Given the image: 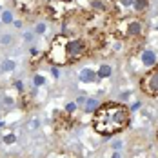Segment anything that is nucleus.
I'll list each match as a JSON object with an SVG mask.
<instances>
[{
  "instance_id": "4",
  "label": "nucleus",
  "mask_w": 158,
  "mask_h": 158,
  "mask_svg": "<svg viewBox=\"0 0 158 158\" xmlns=\"http://www.w3.org/2000/svg\"><path fill=\"white\" fill-rule=\"evenodd\" d=\"M93 48L91 38H84V36H69L67 38V60L69 64L80 62L85 55H89Z\"/></svg>"
},
{
  "instance_id": "3",
  "label": "nucleus",
  "mask_w": 158,
  "mask_h": 158,
  "mask_svg": "<svg viewBox=\"0 0 158 158\" xmlns=\"http://www.w3.org/2000/svg\"><path fill=\"white\" fill-rule=\"evenodd\" d=\"M67 35L60 33L56 35L53 40H51V46H49L48 53H46V60L51 64H56V65H65L69 64L67 60Z\"/></svg>"
},
{
  "instance_id": "6",
  "label": "nucleus",
  "mask_w": 158,
  "mask_h": 158,
  "mask_svg": "<svg viewBox=\"0 0 158 158\" xmlns=\"http://www.w3.org/2000/svg\"><path fill=\"white\" fill-rule=\"evenodd\" d=\"M13 2H15L16 11L22 15H33L40 7V0H13Z\"/></svg>"
},
{
  "instance_id": "14",
  "label": "nucleus",
  "mask_w": 158,
  "mask_h": 158,
  "mask_svg": "<svg viewBox=\"0 0 158 158\" xmlns=\"http://www.w3.org/2000/svg\"><path fill=\"white\" fill-rule=\"evenodd\" d=\"M0 20H2L4 24H11V22H13V13H11V11H4Z\"/></svg>"
},
{
  "instance_id": "11",
  "label": "nucleus",
  "mask_w": 158,
  "mask_h": 158,
  "mask_svg": "<svg viewBox=\"0 0 158 158\" xmlns=\"http://www.w3.org/2000/svg\"><path fill=\"white\" fill-rule=\"evenodd\" d=\"M98 106H100V102L96 100V98H87L85 100V106H84V111L85 113H95L98 109Z\"/></svg>"
},
{
  "instance_id": "25",
  "label": "nucleus",
  "mask_w": 158,
  "mask_h": 158,
  "mask_svg": "<svg viewBox=\"0 0 158 158\" xmlns=\"http://www.w3.org/2000/svg\"><path fill=\"white\" fill-rule=\"evenodd\" d=\"M0 22H2V20H0Z\"/></svg>"
},
{
  "instance_id": "5",
  "label": "nucleus",
  "mask_w": 158,
  "mask_h": 158,
  "mask_svg": "<svg viewBox=\"0 0 158 158\" xmlns=\"http://www.w3.org/2000/svg\"><path fill=\"white\" fill-rule=\"evenodd\" d=\"M140 89H142V93H145L151 98L158 96V67L153 65V69L147 71L140 78Z\"/></svg>"
},
{
  "instance_id": "1",
  "label": "nucleus",
  "mask_w": 158,
  "mask_h": 158,
  "mask_svg": "<svg viewBox=\"0 0 158 158\" xmlns=\"http://www.w3.org/2000/svg\"><path fill=\"white\" fill-rule=\"evenodd\" d=\"M131 109L120 102H104L93 113V129L102 136H114L129 127Z\"/></svg>"
},
{
  "instance_id": "23",
  "label": "nucleus",
  "mask_w": 158,
  "mask_h": 158,
  "mask_svg": "<svg viewBox=\"0 0 158 158\" xmlns=\"http://www.w3.org/2000/svg\"><path fill=\"white\" fill-rule=\"evenodd\" d=\"M138 107H140V102H135V104H133V107H131V111H136Z\"/></svg>"
},
{
  "instance_id": "20",
  "label": "nucleus",
  "mask_w": 158,
  "mask_h": 158,
  "mask_svg": "<svg viewBox=\"0 0 158 158\" xmlns=\"http://www.w3.org/2000/svg\"><path fill=\"white\" fill-rule=\"evenodd\" d=\"M11 40H13V38H11V36H9V35H4V36H2V38H0V44H9V42H11Z\"/></svg>"
},
{
  "instance_id": "9",
  "label": "nucleus",
  "mask_w": 158,
  "mask_h": 158,
  "mask_svg": "<svg viewBox=\"0 0 158 158\" xmlns=\"http://www.w3.org/2000/svg\"><path fill=\"white\" fill-rule=\"evenodd\" d=\"M147 7H149V0H135L133 2V9L136 15H142L143 11H147Z\"/></svg>"
},
{
  "instance_id": "10",
  "label": "nucleus",
  "mask_w": 158,
  "mask_h": 158,
  "mask_svg": "<svg viewBox=\"0 0 158 158\" xmlns=\"http://www.w3.org/2000/svg\"><path fill=\"white\" fill-rule=\"evenodd\" d=\"M111 73H113V67H111L109 64H102V65L98 67V71H96L98 78H109Z\"/></svg>"
},
{
  "instance_id": "8",
  "label": "nucleus",
  "mask_w": 158,
  "mask_h": 158,
  "mask_svg": "<svg viewBox=\"0 0 158 158\" xmlns=\"http://www.w3.org/2000/svg\"><path fill=\"white\" fill-rule=\"evenodd\" d=\"M96 78H98V75H96L93 69H89V67H84L80 71V82H84V84H91Z\"/></svg>"
},
{
  "instance_id": "18",
  "label": "nucleus",
  "mask_w": 158,
  "mask_h": 158,
  "mask_svg": "<svg viewBox=\"0 0 158 158\" xmlns=\"http://www.w3.org/2000/svg\"><path fill=\"white\" fill-rule=\"evenodd\" d=\"M75 109H77V104H75V102H71V104L65 106V111H67V113H75Z\"/></svg>"
},
{
  "instance_id": "22",
  "label": "nucleus",
  "mask_w": 158,
  "mask_h": 158,
  "mask_svg": "<svg viewBox=\"0 0 158 158\" xmlns=\"http://www.w3.org/2000/svg\"><path fill=\"white\" fill-rule=\"evenodd\" d=\"M15 85H16V89H18V91H24V85H22V82H15Z\"/></svg>"
},
{
  "instance_id": "17",
  "label": "nucleus",
  "mask_w": 158,
  "mask_h": 158,
  "mask_svg": "<svg viewBox=\"0 0 158 158\" xmlns=\"http://www.w3.org/2000/svg\"><path fill=\"white\" fill-rule=\"evenodd\" d=\"M35 85H44V77L42 75H36L35 77Z\"/></svg>"
},
{
  "instance_id": "15",
  "label": "nucleus",
  "mask_w": 158,
  "mask_h": 158,
  "mask_svg": "<svg viewBox=\"0 0 158 158\" xmlns=\"http://www.w3.org/2000/svg\"><path fill=\"white\" fill-rule=\"evenodd\" d=\"M15 142H16V136L13 133H9V135L4 136V143H15Z\"/></svg>"
},
{
  "instance_id": "19",
  "label": "nucleus",
  "mask_w": 158,
  "mask_h": 158,
  "mask_svg": "<svg viewBox=\"0 0 158 158\" xmlns=\"http://www.w3.org/2000/svg\"><path fill=\"white\" fill-rule=\"evenodd\" d=\"M36 33H38V35L46 33V24H36Z\"/></svg>"
},
{
  "instance_id": "16",
  "label": "nucleus",
  "mask_w": 158,
  "mask_h": 158,
  "mask_svg": "<svg viewBox=\"0 0 158 158\" xmlns=\"http://www.w3.org/2000/svg\"><path fill=\"white\" fill-rule=\"evenodd\" d=\"M116 2H118L122 7H133V2H135V0H116Z\"/></svg>"
},
{
  "instance_id": "2",
  "label": "nucleus",
  "mask_w": 158,
  "mask_h": 158,
  "mask_svg": "<svg viewBox=\"0 0 158 158\" xmlns=\"http://www.w3.org/2000/svg\"><path fill=\"white\" fill-rule=\"evenodd\" d=\"M114 35L118 38H126V40H133V38H142L145 33V22L140 15H124L120 16L114 24Z\"/></svg>"
},
{
  "instance_id": "24",
  "label": "nucleus",
  "mask_w": 158,
  "mask_h": 158,
  "mask_svg": "<svg viewBox=\"0 0 158 158\" xmlns=\"http://www.w3.org/2000/svg\"><path fill=\"white\" fill-rule=\"evenodd\" d=\"M156 138H158V131H156Z\"/></svg>"
},
{
  "instance_id": "12",
  "label": "nucleus",
  "mask_w": 158,
  "mask_h": 158,
  "mask_svg": "<svg viewBox=\"0 0 158 158\" xmlns=\"http://www.w3.org/2000/svg\"><path fill=\"white\" fill-rule=\"evenodd\" d=\"M91 6H93V9L100 11V13H104V11L107 9V6H106V0H91Z\"/></svg>"
},
{
  "instance_id": "7",
  "label": "nucleus",
  "mask_w": 158,
  "mask_h": 158,
  "mask_svg": "<svg viewBox=\"0 0 158 158\" xmlns=\"http://www.w3.org/2000/svg\"><path fill=\"white\" fill-rule=\"evenodd\" d=\"M140 58H142V64L143 65H147V67H153V65L156 64V55H155V51H151V49L142 51Z\"/></svg>"
},
{
  "instance_id": "21",
  "label": "nucleus",
  "mask_w": 158,
  "mask_h": 158,
  "mask_svg": "<svg viewBox=\"0 0 158 158\" xmlns=\"http://www.w3.org/2000/svg\"><path fill=\"white\" fill-rule=\"evenodd\" d=\"M51 73H53V77H55V78H58V77H60V71H58V67H53V69H51Z\"/></svg>"
},
{
  "instance_id": "13",
  "label": "nucleus",
  "mask_w": 158,
  "mask_h": 158,
  "mask_svg": "<svg viewBox=\"0 0 158 158\" xmlns=\"http://www.w3.org/2000/svg\"><path fill=\"white\" fill-rule=\"evenodd\" d=\"M13 69H15V62L13 60H4L2 62V71L7 73V71H13Z\"/></svg>"
}]
</instances>
